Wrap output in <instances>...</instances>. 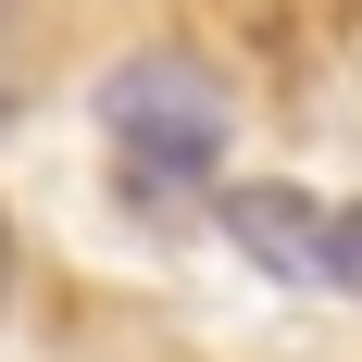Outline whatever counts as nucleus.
I'll return each mask as SVG.
<instances>
[{
  "mask_svg": "<svg viewBox=\"0 0 362 362\" xmlns=\"http://www.w3.org/2000/svg\"><path fill=\"white\" fill-rule=\"evenodd\" d=\"M100 125H112V163L138 175V200H175L225 163V88L213 63L187 50H138V63L100 75Z\"/></svg>",
  "mask_w": 362,
  "mask_h": 362,
  "instance_id": "nucleus-1",
  "label": "nucleus"
},
{
  "mask_svg": "<svg viewBox=\"0 0 362 362\" xmlns=\"http://www.w3.org/2000/svg\"><path fill=\"white\" fill-rule=\"evenodd\" d=\"M225 213V238L275 275V288H337V238H325V200H300V187H275V175H250V187H225L213 200Z\"/></svg>",
  "mask_w": 362,
  "mask_h": 362,
  "instance_id": "nucleus-2",
  "label": "nucleus"
},
{
  "mask_svg": "<svg viewBox=\"0 0 362 362\" xmlns=\"http://www.w3.org/2000/svg\"><path fill=\"white\" fill-rule=\"evenodd\" d=\"M325 238H337V300H362V200H337Z\"/></svg>",
  "mask_w": 362,
  "mask_h": 362,
  "instance_id": "nucleus-3",
  "label": "nucleus"
},
{
  "mask_svg": "<svg viewBox=\"0 0 362 362\" xmlns=\"http://www.w3.org/2000/svg\"><path fill=\"white\" fill-rule=\"evenodd\" d=\"M0 275H13V238H0Z\"/></svg>",
  "mask_w": 362,
  "mask_h": 362,
  "instance_id": "nucleus-4",
  "label": "nucleus"
}]
</instances>
